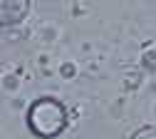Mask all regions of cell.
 I'll list each match as a JSON object with an SVG mask.
<instances>
[{"label": "cell", "mask_w": 156, "mask_h": 139, "mask_svg": "<svg viewBox=\"0 0 156 139\" xmlns=\"http://www.w3.org/2000/svg\"><path fill=\"white\" fill-rule=\"evenodd\" d=\"M27 127L40 139H55L67 129V109L55 97H37L27 109Z\"/></svg>", "instance_id": "cell-1"}, {"label": "cell", "mask_w": 156, "mask_h": 139, "mask_svg": "<svg viewBox=\"0 0 156 139\" xmlns=\"http://www.w3.org/2000/svg\"><path fill=\"white\" fill-rule=\"evenodd\" d=\"M30 13L27 0H0V25H17Z\"/></svg>", "instance_id": "cell-2"}, {"label": "cell", "mask_w": 156, "mask_h": 139, "mask_svg": "<svg viewBox=\"0 0 156 139\" xmlns=\"http://www.w3.org/2000/svg\"><path fill=\"white\" fill-rule=\"evenodd\" d=\"M131 139H156V127H141L131 134Z\"/></svg>", "instance_id": "cell-3"}]
</instances>
